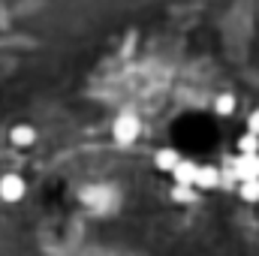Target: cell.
Masks as SVG:
<instances>
[{"label": "cell", "mask_w": 259, "mask_h": 256, "mask_svg": "<svg viewBox=\"0 0 259 256\" xmlns=\"http://www.w3.org/2000/svg\"><path fill=\"white\" fill-rule=\"evenodd\" d=\"M217 181H220V175H217V169H214V166H196L193 187H199V190H208V187H214Z\"/></svg>", "instance_id": "obj_4"}, {"label": "cell", "mask_w": 259, "mask_h": 256, "mask_svg": "<svg viewBox=\"0 0 259 256\" xmlns=\"http://www.w3.org/2000/svg\"><path fill=\"white\" fill-rule=\"evenodd\" d=\"M139 133H142V124H139L133 115H124V118H118V124H115V139H118L121 145H130V142H136V139H139Z\"/></svg>", "instance_id": "obj_2"}, {"label": "cell", "mask_w": 259, "mask_h": 256, "mask_svg": "<svg viewBox=\"0 0 259 256\" xmlns=\"http://www.w3.org/2000/svg\"><path fill=\"white\" fill-rule=\"evenodd\" d=\"M193 187H184V184H178V187H175V199H178V202H190V199H193Z\"/></svg>", "instance_id": "obj_11"}, {"label": "cell", "mask_w": 259, "mask_h": 256, "mask_svg": "<svg viewBox=\"0 0 259 256\" xmlns=\"http://www.w3.org/2000/svg\"><path fill=\"white\" fill-rule=\"evenodd\" d=\"M238 196H241L244 202H259V178L241 181V187H238Z\"/></svg>", "instance_id": "obj_8"}, {"label": "cell", "mask_w": 259, "mask_h": 256, "mask_svg": "<svg viewBox=\"0 0 259 256\" xmlns=\"http://www.w3.org/2000/svg\"><path fill=\"white\" fill-rule=\"evenodd\" d=\"M235 178H238V181H250V178H259V154H241V157H238V166H235Z\"/></svg>", "instance_id": "obj_3"}, {"label": "cell", "mask_w": 259, "mask_h": 256, "mask_svg": "<svg viewBox=\"0 0 259 256\" xmlns=\"http://www.w3.org/2000/svg\"><path fill=\"white\" fill-rule=\"evenodd\" d=\"M154 163H157V169H163V172H172V169L181 163V154H178V151H172V148H163V151H157Z\"/></svg>", "instance_id": "obj_6"}, {"label": "cell", "mask_w": 259, "mask_h": 256, "mask_svg": "<svg viewBox=\"0 0 259 256\" xmlns=\"http://www.w3.org/2000/svg\"><path fill=\"white\" fill-rule=\"evenodd\" d=\"M214 112L223 115V118L232 115V112H235V97H232V94H220V97L214 100Z\"/></svg>", "instance_id": "obj_9"}, {"label": "cell", "mask_w": 259, "mask_h": 256, "mask_svg": "<svg viewBox=\"0 0 259 256\" xmlns=\"http://www.w3.org/2000/svg\"><path fill=\"white\" fill-rule=\"evenodd\" d=\"M172 175H175V181H178V184H184V187H193L196 166H193V163H184V160H181V163L172 169Z\"/></svg>", "instance_id": "obj_7"}, {"label": "cell", "mask_w": 259, "mask_h": 256, "mask_svg": "<svg viewBox=\"0 0 259 256\" xmlns=\"http://www.w3.org/2000/svg\"><path fill=\"white\" fill-rule=\"evenodd\" d=\"M24 190H27V187H24L21 175H12V172H9V175L0 178V199H3V202H18V199L24 196Z\"/></svg>", "instance_id": "obj_1"}, {"label": "cell", "mask_w": 259, "mask_h": 256, "mask_svg": "<svg viewBox=\"0 0 259 256\" xmlns=\"http://www.w3.org/2000/svg\"><path fill=\"white\" fill-rule=\"evenodd\" d=\"M9 139H12V145H15V148H27V145H33L36 130L27 127V124H18V127L9 130Z\"/></svg>", "instance_id": "obj_5"}, {"label": "cell", "mask_w": 259, "mask_h": 256, "mask_svg": "<svg viewBox=\"0 0 259 256\" xmlns=\"http://www.w3.org/2000/svg\"><path fill=\"white\" fill-rule=\"evenodd\" d=\"M238 151H241V154H259V136L256 133L247 130V133L238 139Z\"/></svg>", "instance_id": "obj_10"}, {"label": "cell", "mask_w": 259, "mask_h": 256, "mask_svg": "<svg viewBox=\"0 0 259 256\" xmlns=\"http://www.w3.org/2000/svg\"><path fill=\"white\" fill-rule=\"evenodd\" d=\"M250 133H256V136H259V109L250 115Z\"/></svg>", "instance_id": "obj_12"}]
</instances>
